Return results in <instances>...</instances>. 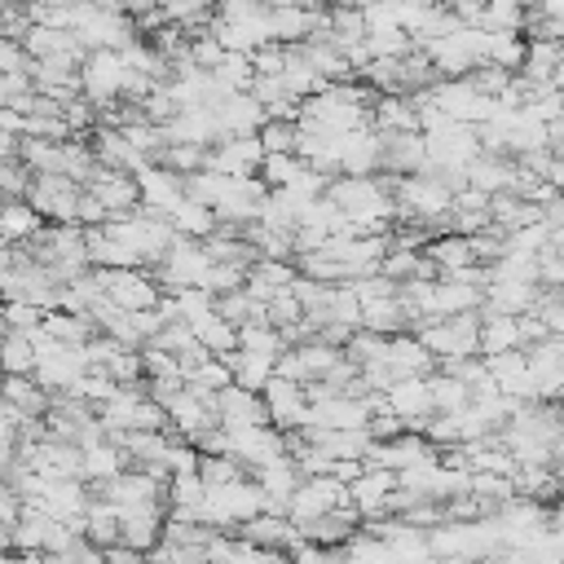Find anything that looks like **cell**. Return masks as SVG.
Segmentation results:
<instances>
[{
    "label": "cell",
    "mask_w": 564,
    "mask_h": 564,
    "mask_svg": "<svg viewBox=\"0 0 564 564\" xmlns=\"http://www.w3.org/2000/svg\"><path fill=\"white\" fill-rule=\"evenodd\" d=\"M265 512V494L252 477H239V481H225V485H207L203 490V507H199V520L212 525V529H239L248 516Z\"/></svg>",
    "instance_id": "obj_1"
},
{
    "label": "cell",
    "mask_w": 564,
    "mask_h": 564,
    "mask_svg": "<svg viewBox=\"0 0 564 564\" xmlns=\"http://www.w3.org/2000/svg\"><path fill=\"white\" fill-rule=\"evenodd\" d=\"M97 283L106 291V300L116 309H155L159 304V283L146 265H124V269H97Z\"/></svg>",
    "instance_id": "obj_2"
},
{
    "label": "cell",
    "mask_w": 564,
    "mask_h": 564,
    "mask_svg": "<svg viewBox=\"0 0 564 564\" xmlns=\"http://www.w3.org/2000/svg\"><path fill=\"white\" fill-rule=\"evenodd\" d=\"M423 151H428V164H423V168H455V172H464V168H468V159L481 151V142H477V124L445 120L441 129L423 133Z\"/></svg>",
    "instance_id": "obj_3"
},
{
    "label": "cell",
    "mask_w": 564,
    "mask_h": 564,
    "mask_svg": "<svg viewBox=\"0 0 564 564\" xmlns=\"http://www.w3.org/2000/svg\"><path fill=\"white\" fill-rule=\"evenodd\" d=\"M124 58L120 49H88L80 58V93L97 106V101H110V97H120L124 88Z\"/></svg>",
    "instance_id": "obj_4"
},
{
    "label": "cell",
    "mask_w": 564,
    "mask_h": 564,
    "mask_svg": "<svg viewBox=\"0 0 564 564\" xmlns=\"http://www.w3.org/2000/svg\"><path fill=\"white\" fill-rule=\"evenodd\" d=\"M84 185H75L62 172H32L23 199L45 216V220H75V199Z\"/></svg>",
    "instance_id": "obj_5"
},
{
    "label": "cell",
    "mask_w": 564,
    "mask_h": 564,
    "mask_svg": "<svg viewBox=\"0 0 564 564\" xmlns=\"http://www.w3.org/2000/svg\"><path fill=\"white\" fill-rule=\"evenodd\" d=\"M261 159H265V151H261L256 133H243V137H216L207 146V164L203 168L225 172V177H248V172L261 168Z\"/></svg>",
    "instance_id": "obj_6"
},
{
    "label": "cell",
    "mask_w": 564,
    "mask_h": 564,
    "mask_svg": "<svg viewBox=\"0 0 564 564\" xmlns=\"http://www.w3.org/2000/svg\"><path fill=\"white\" fill-rule=\"evenodd\" d=\"M481 362H485L490 380L499 384V393H507V397H520V401L538 397V384H533V371H529V362H525V349H499V353H481Z\"/></svg>",
    "instance_id": "obj_7"
},
{
    "label": "cell",
    "mask_w": 564,
    "mask_h": 564,
    "mask_svg": "<svg viewBox=\"0 0 564 564\" xmlns=\"http://www.w3.org/2000/svg\"><path fill=\"white\" fill-rule=\"evenodd\" d=\"M84 190L101 199L106 216H124V212H133V207L142 203V194H137V177H133V172H124V168H101V164H97Z\"/></svg>",
    "instance_id": "obj_8"
},
{
    "label": "cell",
    "mask_w": 564,
    "mask_h": 564,
    "mask_svg": "<svg viewBox=\"0 0 564 564\" xmlns=\"http://www.w3.org/2000/svg\"><path fill=\"white\" fill-rule=\"evenodd\" d=\"M384 164V146H380V129L367 120L358 129H349L340 137V172L345 177H367V172H380Z\"/></svg>",
    "instance_id": "obj_9"
},
{
    "label": "cell",
    "mask_w": 564,
    "mask_h": 564,
    "mask_svg": "<svg viewBox=\"0 0 564 564\" xmlns=\"http://www.w3.org/2000/svg\"><path fill=\"white\" fill-rule=\"evenodd\" d=\"M80 371H88V358H84V345H53L49 353H40L36 358V367H32V380L45 388V393H58V388H67Z\"/></svg>",
    "instance_id": "obj_10"
},
{
    "label": "cell",
    "mask_w": 564,
    "mask_h": 564,
    "mask_svg": "<svg viewBox=\"0 0 564 564\" xmlns=\"http://www.w3.org/2000/svg\"><path fill=\"white\" fill-rule=\"evenodd\" d=\"M384 397H388V410H393L410 432H419L423 419L432 415V393H428V380H423V375H397V380L384 388Z\"/></svg>",
    "instance_id": "obj_11"
},
{
    "label": "cell",
    "mask_w": 564,
    "mask_h": 564,
    "mask_svg": "<svg viewBox=\"0 0 564 564\" xmlns=\"http://www.w3.org/2000/svg\"><path fill=\"white\" fill-rule=\"evenodd\" d=\"M120 512V542H129L133 551H151L159 542V529H164V499H151V503H133V507H116Z\"/></svg>",
    "instance_id": "obj_12"
},
{
    "label": "cell",
    "mask_w": 564,
    "mask_h": 564,
    "mask_svg": "<svg viewBox=\"0 0 564 564\" xmlns=\"http://www.w3.org/2000/svg\"><path fill=\"white\" fill-rule=\"evenodd\" d=\"M261 401H265V419L274 428H300L304 406H309L304 401V388L296 380H283V375H269L261 384Z\"/></svg>",
    "instance_id": "obj_13"
},
{
    "label": "cell",
    "mask_w": 564,
    "mask_h": 564,
    "mask_svg": "<svg viewBox=\"0 0 564 564\" xmlns=\"http://www.w3.org/2000/svg\"><path fill=\"white\" fill-rule=\"evenodd\" d=\"M212 116H216L220 137H243V133H256V129H261L265 110H261V101L243 88V93H225V97L212 106Z\"/></svg>",
    "instance_id": "obj_14"
},
{
    "label": "cell",
    "mask_w": 564,
    "mask_h": 564,
    "mask_svg": "<svg viewBox=\"0 0 564 564\" xmlns=\"http://www.w3.org/2000/svg\"><path fill=\"white\" fill-rule=\"evenodd\" d=\"M358 525H362L358 507H353V503H340V507H326L317 520L300 525V533H304V538H313V542H317V547H326V551H340V547L358 533Z\"/></svg>",
    "instance_id": "obj_15"
},
{
    "label": "cell",
    "mask_w": 564,
    "mask_h": 564,
    "mask_svg": "<svg viewBox=\"0 0 564 564\" xmlns=\"http://www.w3.org/2000/svg\"><path fill=\"white\" fill-rule=\"evenodd\" d=\"M216 423H220V428L269 423V419H265L261 393H252V388H243V384H225V388H216Z\"/></svg>",
    "instance_id": "obj_16"
},
{
    "label": "cell",
    "mask_w": 564,
    "mask_h": 564,
    "mask_svg": "<svg viewBox=\"0 0 564 564\" xmlns=\"http://www.w3.org/2000/svg\"><path fill=\"white\" fill-rule=\"evenodd\" d=\"M88 151H93V159H97L101 168H124V172H133V177H137L142 168H151V159H146L142 151H133L120 129H93V133H88Z\"/></svg>",
    "instance_id": "obj_17"
},
{
    "label": "cell",
    "mask_w": 564,
    "mask_h": 564,
    "mask_svg": "<svg viewBox=\"0 0 564 564\" xmlns=\"http://www.w3.org/2000/svg\"><path fill=\"white\" fill-rule=\"evenodd\" d=\"M235 533L248 538V542H256V547H265V551H274V555H283V551L300 538V529H296L283 512H256V516H248Z\"/></svg>",
    "instance_id": "obj_18"
},
{
    "label": "cell",
    "mask_w": 564,
    "mask_h": 564,
    "mask_svg": "<svg viewBox=\"0 0 564 564\" xmlns=\"http://www.w3.org/2000/svg\"><path fill=\"white\" fill-rule=\"evenodd\" d=\"M137 194H142V207H155V212L168 216V212L185 199L181 172H172V168H164V164H151V168L137 172Z\"/></svg>",
    "instance_id": "obj_19"
},
{
    "label": "cell",
    "mask_w": 564,
    "mask_h": 564,
    "mask_svg": "<svg viewBox=\"0 0 564 564\" xmlns=\"http://www.w3.org/2000/svg\"><path fill=\"white\" fill-rule=\"evenodd\" d=\"M393 485H397V472H388V468H362L349 481V503L358 507L362 520L367 516H384V499H388Z\"/></svg>",
    "instance_id": "obj_20"
},
{
    "label": "cell",
    "mask_w": 564,
    "mask_h": 564,
    "mask_svg": "<svg viewBox=\"0 0 564 564\" xmlns=\"http://www.w3.org/2000/svg\"><path fill=\"white\" fill-rule=\"evenodd\" d=\"M384 362L393 367V375H428V371H436V358L419 345L415 331H393V335H388Z\"/></svg>",
    "instance_id": "obj_21"
},
{
    "label": "cell",
    "mask_w": 564,
    "mask_h": 564,
    "mask_svg": "<svg viewBox=\"0 0 564 564\" xmlns=\"http://www.w3.org/2000/svg\"><path fill=\"white\" fill-rule=\"evenodd\" d=\"M380 146H384V172H419L428 164V151H423V133L419 129H406V133H380Z\"/></svg>",
    "instance_id": "obj_22"
},
{
    "label": "cell",
    "mask_w": 564,
    "mask_h": 564,
    "mask_svg": "<svg viewBox=\"0 0 564 564\" xmlns=\"http://www.w3.org/2000/svg\"><path fill=\"white\" fill-rule=\"evenodd\" d=\"M538 296V283H516V278H490L481 287V309L490 313H525Z\"/></svg>",
    "instance_id": "obj_23"
},
{
    "label": "cell",
    "mask_w": 564,
    "mask_h": 564,
    "mask_svg": "<svg viewBox=\"0 0 564 564\" xmlns=\"http://www.w3.org/2000/svg\"><path fill=\"white\" fill-rule=\"evenodd\" d=\"M45 225V216L27 199H0V243H27Z\"/></svg>",
    "instance_id": "obj_24"
},
{
    "label": "cell",
    "mask_w": 564,
    "mask_h": 564,
    "mask_svg": "<svg viewBox=\"0 0 564 564\" xmlns=\"http://www.w3.org/2000/svg\"><path fill=\"white\" fill-rule=\"evenodd\" d=\"M129 468V455L116 445V441H97V445H84L80 449V481H106V477H116Z\"/></svg>",
    "instance_id": "obj_25"
},
{
    "label": "cell",
    "mask_w": 564,
    "mask_h": 564,
    "mask_svg": "<svg viewBox=\"0 0 564 564\" xmlns=\"http://www.w3.org/2000/svg\"><path fill=\"white\" fill-rule=\"evenodd\" d=\"M220 362L230 367V380L235 384H243V388H252V393H261V384L274 375V358L269 353H252V349H230V353H220Z\"/></svg>",
    "instance_id": "obj_26"
},
{
    "label": "cell",
    "mask_w": 564,
    "mask_h": 564,
    "mask_svg": "<svg viewBox=\"0 0 564 564\" xmlns=\"http://www.w3.org/2000/svg\"><path fill=\"white\" fill-rule=\"evenodd\" d=\"M190 331H194V340H199L212 358L230 353V349L239 345V326H235V322H225L216 309H212V313H203V317H194V322H190Z\"/></svg>",
    "instance_id": "obj_27"
},
{
    "label": "cell",
    "mask_w": 564,
    "mask_h": 564,
    "mask_svg": "<svg viewBox=\"0 0 564 564\" xmlns=\"http://www.w3.org/2000/svg\"><path fill=\"white\" fill-rule=\"evenodd\" d=\"M477 349H481V353H499V349H520V340H516V313H490V309H481V326H477Z\"/></svg>",
    "instance_id": "obj_28"
},
{
    "label": "cell",
    "mask_w": 564,
    "mask_h": 564,
    "mask_svg": "<svg viewBox=\"0 0 564 564\" xmlns=\"http://www.w3.org/2000/svg\"><path fill=\"white\" fill-rule=\"evenodd\" d=\"M168 220H172V235L207 239V235H212V225H216V212H212L207 203H199V199H181V203L168 212Z\"/></svg>",
    "instance_id": "obj_29"
},
{
    "label": "cell",
    "mask_w": 564,
    "mask_h": 564,
    "mask_svg": "<svg viewBox=\"0 0 564 564\" xmlns=\"http://www.w3.org/2000/svg\"><path fill=\"white\" fill-rule=\"evenodd\" d=\"M423 380H428V393H432V410H441V415H455L472 401V388L464 380H455L449 371H428Z\"/></svg>",
    "instance_id": "obj_30"
},
{
    "label": "cell",
    "mask_w": 564,
    "mask_h": 564,
    "mask_svg": "<svg viewBox=\"0 0 564 564\" xmlns=\"http://www.w3.org/2000/svg\"><path fill=\"white\" fill-rule=\"evenodd\" d=\"M322 5V0H317ZM309 27H313V5L309 10H300V5H278V10H269V36L278 40V45H300L304 36H309Z\"/></svg>",
    "instance_id": "obj_31"
},
{
    "label": "cell",
    "mask_w": 564,
    "mask_h": 564,
    "mask_svg": "<svg viewBox=\"0 0 564 564\" xmlns=\"http://www.w3.org/2000/svg\"><path fill=\"white\" fill-rule=\"evenodd\" d=\"M0 397L23 415H45V406H49V393L32 375H0Z\"/></svg>",
    "instance_id": "obj_32"
},
{
    "label": "cell",
    "mask_w": 564,
    "mask_h": 564,
    "mask_svg": "<svg viewBox=\"0 0 564 564\" xmlns=\"http://www.w3.org/2000/svg\"><path fill=\"white\" fill-rule=\"evenodd\" d=\"M358 326H367V331H375V335L406 331V304H401V296L367 300V304H362V322H358Z\"/></svg>",
    "instance_id": "obj_33"
},
{
    "label": "cell",
    "mask_w": 564,
    "mask_h": 564,
    "mask_svg": "<svg viewBox=\"0 0 564 564\" xmlns=\"http://www.w3.org/2000/svg\"><path fill=\"white\" fill-rule=\"evenodd\" d=\"M36 353L27 331H0V375H32Z\"/></svg>",
    "instance_id": "obj_34"
},
{
    "label": "cell",
    "mask_w": 564,
    "mask_h": 564,
    "mask_svg": "<svg viewBox=\"0 0 564 564\" xmlns=\"http://www.w3.org/2000/svg\"><path fill=\"white\" fill-rule=\"evenodd\" d=\"M520 58H525V36L520 32H485V62L520 71Z\"/></svg>",
    "instance_id": "obj_35"
},
{
    "label": "cell",
    "mask_w": 564,
    "mask_h": 564,
    "mask_svg": "<svg viewBox=\"0 0 564 564\" xmlns=\"http://www.w3.org/2000/svg\"><path fill=\"white\" fill-rule=\"evenodd\" d=\"M468 494L485 499L490 507H503V503L516 499V485H512L507 472H468Z\"/></svg>",
    "instance_id": "obj_36"
},
{
    "label": "cell",
    "mask_w": 564,
    "mask_h": 564,
    "mask_svg": "<svg viewBox=\"0 0 564 564\" xmlns=\"http://www.w3.org/2000/svg\"><path fill=\"white\" fill-rule=\"evenodd\" d=\"M239 349H252V353H278L283 349V335L274 322H261V317H248L239 322Z\"/></svg>",
    "instance_id": "obj_37"
},
{
    "label": "cell",
    "mask_w": 564,
    "mask_h": 564,
    "mask_svg": "<svg viewBox=\"0 0 564 564\" xmlns=\"http://www.w3.org/2000/svg\"><path fill=\"white\" fill-rule=\"evenodd\" d=\"M212 75L225 84V88H230V93H243L248 84H252V53H235V49H225L220 53V62L212 67Z\"/></svg>",
    "instance_id": "obj_38"
},
{
    "label": "cell",
    "mask_w": 564,
    "mask_h": 564,
    "mask_svg": "<svg viewBox=\"0 0 564 564\" xmlns=\"http://www.w3.org/2000/svg\"><path fill=\"white\" fill-rule=\"evenodd\" d=\"M159 164L164 168H172V172H199L203 164H207V146H199V142H168L164 146V155H159Z\"/></svg>",
    "instance_id": "obj_39"
},
{
    "label": "cell",
    "mask_w": 564,
    "mask_h": 564,
    "mask_svg": "<svg viewBox=\"0 0 564 564\" xmlns=\"http://www.w3.org/2000/svg\"><path fill=\"white\" fill-rule=\"evenodd\" d=\"M300 168H304V164H300V155H296V151H278V155H265V159H261L256 177H261L269 190H278V185H287Z\"/></svg>",
    "instance_id": "obj_40"
},
{
    "label": "cell",
    "mask_w": 564,
    "mask_h": 564,
    "mask_svg": "<svg viewBox=\"0 0 564 564\" xmlns=\"http://www.w3.org/2000/svg\"><path fill=\"white\" fill-rule=\"evenodd\" d=\"M199 477H203V485H225V481L248 477V468L235 455H199Z\"/></svg>",
    "instance_id": "obj_41"
},
{
    "label": "cell",
    "mask_w": 564,
    "mask_h": 564,
    "mask_svg": "<svg viewBox=\"0 0 564 564\" xmlns=\"http://www.w3.org/2000/svg\"><path fill=\"white\" fill-rule=\"evenodd\" d=\"M362 40H367L371 58H401V53H410V32H401V27H380V32H367Z\"/></svg>",
    "instance_id": "obj_42"
},
{
    "label": "cell",
    "mask_w": 564,
    "mask_h": 564,
    "mask_svg": "<svg viewBox=\"0 0 564 564\" xmlns=\"http://www.w3.org/2000/svg\"><path fill=\"white\" fill-rule=\"evenodd\" d=\"M40 313L45 309L32 300H0V331H36Z\"/></svg>",
    "instance_id": "obj_43"
},
{
    "label": "cell",
    "mask_w": 564,
    "mask_h": 564,
    "mask_svg": "<svg viewBox=\"0 0 564 564\" xmlns=\"http://www.w3.org/2000/svg\"><path fill=\"white\" fill-rule=\"evenodd\" d=\"M256 142H261V151H265V155L296 151V120H261Z\"/></svg>",
    "instance_id": "obj_44"
},
{
    "label": "cell",
    "mask_w": 564,
    "mask_h": 564,
    "mask_svg": "<svg viewBox=\"0 0 564 564\" xmlns=\"http://www.w3.org/2000/svg\"><path fill=\"white\" fill-rule=\"evenodd\" d=\"M168 296H172V309H177L181 322H194V317L212 313V300H216L207 287H177V291H168Z\"/></svg>",
    "instance_id": "obj_45"
},
{
    "label": "cell",
    "mask_w": 564,
    "mask_h": 564,
    "mask_svg": "<svg viewBox=\"0 0 564 564\" xmlns=\"http://www.w3.org/2000/svg\"><path fill=\"white\" fill-rule=\"evenodd\" d=\"M185 384H190V388H203V393H216V388L235 384V380H230V367H225L220 358H212V353H207V358H203V362H199V367L185 375Z\"/></svg>",
    "instance_id": "obj_46"
},
{
    "label": "cell",
    "mask_w": 564,
    "mask_h": 564,
    "mask_svg": "<svg viewBox=\"0 0 564 564\" xmlns=\"http://www.w3.org/2000/svg\"><path fill=\"white\" fill-rule=\"evenodd\" d=\"M220 40L207 32V27H199V32H190V40H185V58L199 67V71H212L216 62H220Z\"/></svg>",
    "instance_id": "obj_47"
},
{
    "label": "cell",
    "mask_w": 564,
    "mask_h": 564,
    "mask_svg": "<svg viewBox=\"0 0 564 564\" xmlns=\"http://www.w3.org/2000/svg\"><path fill=\"white\" fill-rule=\"evenodd\" d=\"M27 181H32V168H27L19 155L0 159V199H23Z\"/></svg>",
    "instance_id": "obj_48"
},
{
    "label": "cell",
    "mask_w": 564,
    "mask_h": 564,
    "mask_svg": "<svg viewBox=\"0 0 564 564\" xmlns=\"http://www.w3.org/2000/svg\"><path fill=\"white\" fill-rule=\"evenodd\" d=\"M243 278H248V265L212 261V269H207V278H203V287H207L212 296H220V291H235V287H243Z\"/></svg>",
    "instance_id": "obj_49"
},
{
    "label": "cell",
    "mask_w": 564,
    "mask_h": 564,
    "mask_svg": "<svg viewBox=\"0 0 564 564\" xmlns=\"http://www.w3.org/2000/svg\"><path fill=\"white\" fill-rule=\"evenodd\" d=\"M252 304H256V300H252V296H248L243 287H235V291H220V296L212 300V309H216V313H220L225 322H235V326H239V322H248Z\"/></svg>",
    "instance_id": "obj_50"
},
{
    "label": "cell",
    "mask_w": 564,
    "mask_h": 564,
    "mask_svg": "<svg viewBox=\"0 0 564 564\" xmlns=\"http://www.w3.org/2000/svg\"><path fill=\"white\" fill-rule=\"evenodd\" d=\"M23 133H27V137H45V142H67V137H75L62 116H27Z\"/></svg>",
    "instance_id": "obj_51"
},
{
    "label": "cell",
    "mask_w": 564,
    "mask_h": 564,
    "mask_svg": "<svg viewBox=\"0 0 564 564\" xmlns=\"http://www.w3.org/2000/svg\"><path fill=\"white\" fill-rule=\"evenodd\" d=\"M283 58H287V45L265 40V45L252 49V71H256V75H278V71H283Z\"/></svg>",
    "instance_id": "obj_52"
},
{
    "label": "cell",
    "mask_w": 564,
    "mask_h": 564,
    "mask_svg": "<svg viewBox=\"0 0 564 564\" xmlns=\"http://www.w3.org/2000/svg\"><path fill=\"white\" fill-rule=\"evenodd\" d=\"M62 120L71 124V133H93V101L75 93L71 101H62Z\"/></svg>",
    "instance_id": "obj_53"
},
{
    "label": "cell",
    "mask_w": 564,
    "mask_h": 564,
    "mask_svg": "<svg viewBox=\"0 0 564 564\" xmlns=\"http://www.w3.org/2000/svg\"><path fill=\"white\" fill-rule=\"evenodd\" d=\"M542 335H551V331L542 326V317H538L533 309L516 313V340H520V349H525V345H533V340H542Z\"/></svg>",
    "instance_id": "obj_54"
},
{
    "label": "cell",
    "mask_w": 564,
    "mask_h": 564,
    "mask_svg": "<svg viewBox=\"0 0 564 564\" xmlns=\"http://www.w3.org/2000/svg\"><path fill=\"white\" fill-rule=\"evenodd\" d=\"M101 220H106L101 199L88 194V190H80V199H75V225H101Z\"/></svg>",
    "instance_id": "obj_55"
},
{
    "label": "cell",
    "mask_w": 564,
    "mask_h": 564,
    "mask_svg": "<svg viewBox=\"0 0 564 564\" xmlns=\"http://www.w3.org/2000/svg\"><path fill=\"white\" fill-rule=\"evenodd\" d=\"M436 5H445L449 14H459V23H477V14L485 10V0H436Z\"/></svg>",
    "instance_id": "obj_56"
},
{
    "label": "cell",
    "mask_w": 564,
    "mask_h": 564,
    "mask_svg": "<svg viewBox=\"0 0 564 564\" xmlns=\"http://www.w3.org/2000/svg\"><path fill=\"white\" fill-rule=\"evenodd\" d=\"M5 155H19V133H5V129H0V159H5Z\"/></svg>",
    "instance_id": "obj_57"
},
{
    "label": "cell",
    "mask_w": 564,
    "mask_h": 564,
    "mask_svg": "<svg viewBox=\"0 0 564 564\" xmlns=\"http://www.w3.org/2000/svg\"><path fill=\"white\" fill-rule=\"evenodd\" d=\"M533 10H538V14H555V19H564V0H533Z\"/></svg>",
    "instance_id": "obj_58"
},
{
    "label": "cell",
    "mask_w": 564,
    "mask_h": 564,
    "mask_svg": "<svg viewBox=\"0 0 564 564\" xmlns=\"http://www.w3.org/2000/svg\"><path fill=\"white\" fill-rule=\"evenodd\" d=\"M269 10H278V5H300V10H309V5H317V0H265Z\"/></svg>",
    "instance_id": "obj_59"
},
{
    "label": "cell",
    "mask_w": 564,
    "mask_h": 564,
    "mask_svg": "<svg viewBox=\"0 0 564 564\" xmlns=\"http://www.w3.org/2000/svg\"><path fill=\"white\" fill-rule=\"evenodd\" d=\"M23 5H45V0H23Z\"/></svg>",
    "instance_id": "obj_60"
},
{
    "label": "cell",
    "mask_w": 564,
    "mask_h": 564,
    "mask_svg": "<svg viewBox=\"0 0 564 564\" xmlns=\"http://www.w3.org/2000/svg\"><path fill=\"white\" fill-rule=\"evenodd\" d=\"M0 5H5V0H0Z\"/></svg>",
    "instance_id": "obj_61"
}]
</instances>
